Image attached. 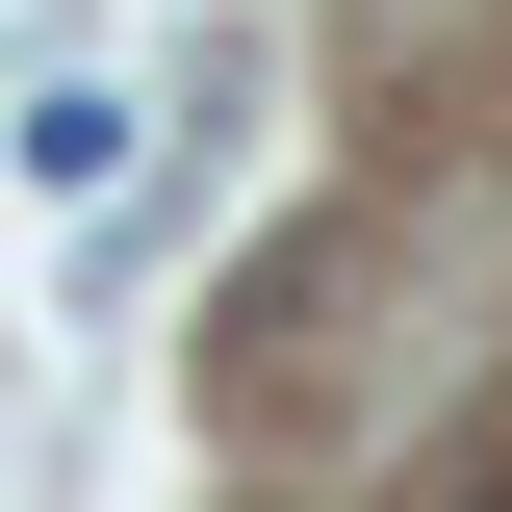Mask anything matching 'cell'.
I'll return each instance as SVG.
<instances>
[{
    "label": "cell",
    "mask_w": 512,
    "mask_h": 512,
    "mask_svg": "<svg viewBox=\"0 0 512 512\" xmlns=\"http://www.w3.org/2000/svg\"><path fill=\"white\" fill-rule=\"evenodd\" d=\"M410 512H512V410H487V436H461V461H436Z\"/></svg>",
    "instance_id": "obj_1"
}]
</instances>
